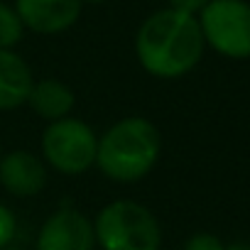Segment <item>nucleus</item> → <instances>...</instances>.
Segmentation results:
<instances>
[{
  "instance_id": "obj_1",
  "label": "nucleus",
  "mask_w": 250,
  "mask_h": 250,
  "mask_svg": "<svg viewBox=\"0 0 250 250\" xmlns=\"http://www.w3.org/2000/svg\"><path fill=\"white\" fill-rule=\"evenodd\" d=\"M204 35L196 15L172 8L152 13L135 35L140 66L157 79H179L204 57Z\"/></svg>"
},
{
  "instance_id": "obj_2",
  "label": "nucleus",
  "mask_w": 250,
  "mask_h": 250,
  "mask_svg": "<svg viewBox=\"0 0 250 250\" xmlns=\"http://www.w3.org/2000/svg\"><path fill=\"white\" fill-rule=\"evenodd\" d=\"M162 140L157 125L143 115L123 118L98 138L96 165L120 184H133L147 177L160 160Z\"/></svg>"
},
{
  "instance_id": "obj_3",
  "label": "nucleus",
  "mask_w": 250,
  "mask_h": 250,
  "mask_svg": "<svg viewBox=\"0 0 250 250\" xmlns=\"http://www.w3.org/2000/svg\"><path fill=\"white\" fill-rule=\"evenodd\" d=\"M93 230L103 250H160L162 245L160 221L147 206L133 199L105 204L96 216Z\"/></svg>"
},
{
  "instance_id": "obj_4",
  "label": "nucleus",
  "mask_w": 250,
  "mask_h": 250,
  "mask_svg": "<svg viewBox=\"0 0 250 250\" xmlns=\"http://www.w3.org/2000/svg\"><path fill=\"white\" fill-rule=\"evenodd\" d=\"M96 150L98 138L93 128L71 115L49 123L42 135V152L47 162L66 177L88 172L96 165Z\"/></svg>"
},
{
  "instance_id": "obj_5",
  "label": "nucleus",
  "mask_w": 250,
  "mask_h": 250,
  "mask_svg": "<svg viewBox=\"0 0 250 250\" xmlns=\"http://www.w3.org/2000/svg\"><path fill=\"white\" fill-rule=\"evenodd\" d=\"M204 42L228 59L250 57V3L245 0H211L199 13Z\"/></svg>"
},
{
  "instance_id": "obj_6",
  "label": "nucleus",
  "mask_w": 250,
  "mask_h": 250,
  "mask_svg": "<svg viewBox=\"0 0 250 250\" xmlns=\"http://www.w3.org/2000/svg\"><path fill=\"white\" fill-rule=\"evenodd\" d=\"M93 221L76 208L54 211L40 228L37 250H93Z\"/></svg>"
},
{
  "instance_id": "obj_7",
  "label": "nucleus",
  "mask_w": 250,
  "mask_h": 250,
  "mask_svg": "<svg viewBox=\"0 0 250 250\" xmlns=\"http://www.w3.org/2000/svg\"><path fill=\"white\" fill-rule=\"evenodd\" d=\"M81 0H15V13L25 30L37 35H59L76 25Z\"/></svg>"
},
{
  "instance_id": "obj_8",
  "label": "nucleus",
  "mask_w": 250,
  "mask_h": 250,
  "mask_svg": "<svg viewBox=\"0 0 250 250\" xmlns=\"http://www.w3.org/2000/svg\"><path fill=\"white\" fill-rule=\"evenodd\" d=\"M0 184L18 199L37 196L47 184V169L30 150H13L0 157Z\"/></svg>"
},
{
  "instance_id": "obj_9",
  "label": "nucleus",
  "mask_w": 250,
  "mask_h": 250,
  "mask_svg": "<svg viewBox=\"0 0 250 250\" xmlns=\"http://www.w3.org/2000/svg\"><path fill=\"white\" fill-rule=\"evenodd\" d=\"M32 86L30 64L13 49H0V110H15L27 103Z\"/></svg>"
},
{
  "instance_id": "obj_10",
  "label": "nucleus",
  "mask_w": 250,
  "mask_h": 250,
  "mask_svg": "<svg viewBox=\"0 0 250 250\" xmlns=\"http://www.w3.org/2000/svg\"><path fill=\"white\" fill-rule=\"evenodd\" d=\"M27 103L32 105V110H35L40 118L54 123V120L66 118V115L74 110L76 96H74V91H71L64 81L42 79V81H35Z\"/></svg>"
},
{
  "instance_id": "obj_11",
  "label": "nucleus",
  "mask_w": 250,
  "mask_h": 250,
  "mask_svg": "<svg viewBox=\"0 0 250 250\" xmlns=\"http://www.w3.org/2000/svg\"><path fill=\"white\" fill-rule=\"evenodd\" d=\"M25 35V25L15 8L0 3V49H13Z\"/></svg>"
},
{
  "instance_id": "obj_12",
  "label": "nucleus",
  "mask_w": 250,
  "mask_h": 250,
  "mask_svg": "<svg viewBox=\"0 0 250 250\" xmlns=\"http://www.w3.org/2000/svg\"><path fill=\"white\" fill-rule=\"evenodd\" d=\"M15 230H18V221H15V213L5 206L0 204V250L8 248L15 238Z\"/></svg>"
},
{
  "instance_id": "obj_13",
  "label": "nucleus",
  "mask_w": 250,
  "mask_h": 250,
  "mask_svg": "<svg viewBox=\"0 0 250 250\" xmlns=\"http://www.w3.org/2000/svg\"><path fill=\"white\" fill-rule=\"evenodd\" d=\"M226 245L211 233H196L184 243V250H223Z\"/></svg>"
},
{
  "instance_id": "obj_14",
  "label": "nucleus",
  "mask_w": 250,
  "mask_h": 250,
  "mask_svg": "<svg viewBox=\"0 0 250 250\" xmlns=\"http://www.w3.org/2000/svg\"><path fill=\"white\" fill-rule=\"evenodd\" d=\"M211 0H169V8L172 10H179V13H187V15H199Z\"/></svg>"
},
{
  "instance_id": "obj_15",
  "label": "nucleus",
  "mask_w": 250,
  "mask_h": 250,
  "mask_svg": "<svg viewBox=\"0 0 250 250\" xmlns=\"http://www.w3.org/2000/svg\"><path fill=\"white\" fill-rule=\"evenodd\" d=\"M223 250H250V245H240V243H235V245H228V248H223Z\"/></svg>"
},
{
  "instance_id": "obj_16",
  "label": "nucleus",
  "mask_w": 250,
  "mask_h": 250,
  "mask_svg": "<svg viewBox=\"0 0 250 250\" xmlns=\"http://www.w3.org/2000/svg\"><path fill=\"white\" fill-rule=\"evenodd\" d=\"M81 3H103V0H81Z\"/></svg>"
},
{
  "instance_id": "obj_17",
  "label": "nucleus",
  "mask_w": 250,
  "mask_h": 250,
  "mask_svg": "<svg viewBox=\"0 0 250 250\" xmlns=\"http://www.w3.org/2000/svg\"><path fill=\"white\" fill-rule=\"evenodd\" d=\"M3 250H20V248H13V245H8V248H3Z\"/></svg>"
},
{
  "instance_id": "obj_18",
  "label": "nucleus",
  "mask_w": 250,
  "mask_h": 250,
  "mask_svg": "<svg viewBox=\"0 0 250 250\" xmlns=\"http://www.w3.org/2000/svg\"><path fill=\"white\" fill-rule=\"evenodd\" d=\"M0 157H3V152H0Z\"/></svg>"
}]
</instances>
